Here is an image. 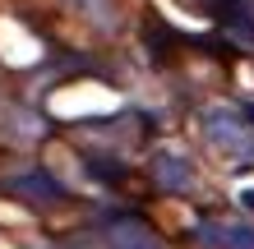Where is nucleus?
Here are the masks:
<instances>
[{
	"instance_id": "1",
	"label": "nucleus",
	"mask_w": 254,
	"mask_h": 249,
	"mask_svg": "<svg viewBox=\"0 0 254 249\" xmlns=\"http://www.w3.org/2000/svg\"><path fill=\"white\" fill-rule=\"evenodd\" d=\"M203 249H254V226L250 222H203L194 231Z\"/></svg>"
},
{
	"instance_id": "3",
	"label": "nucleus",
	"mask_w": 254,
	"mask_h": 249,
	"mask_svg": "<svg viewBox=\"0 0 254 249\" xmlns=\"http://www.w3.org/2000/svg\"><path fill=\"white\" fill-rule=\"evenodd\" d=\"M107 249H167V245H162L143 222L121 217V222H111V226H107Z\"/></svg>"
},
{
	"instance_id": "2",
	"label": "nucleus",
	"mask_w": 254,
	"mask_h": 249,
	"mask_svg": "<svg viewBox=\"0 0 254 249\" xmlns=\"http://www.w3.org/2000/svg\"><path fill=\"white\" fill-rule=\"evenodd\" d=\"M153 180L167 189V194H185L194 189V166L185 152H157L153 157Z\"/></svg>"
},
{
	"instance_id": "4",
	"label": "nucleus",
	"mask_w": 254,
	"mask_h": 249,
	"mask_svg": "<svg viewBox=\"0 0 254 249\" xmlns=\"http://www.w3.org/2000/svg\"><path fill=\"white\" fill-rule=\"evenodd\" d=\"M9 189H19L23 199H42V203L65 199L61 180H51V175H42V171H28V175H19V180H9Z\"/></svg>"
}]
</instances>
